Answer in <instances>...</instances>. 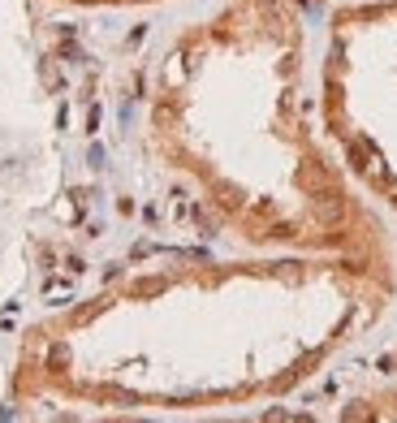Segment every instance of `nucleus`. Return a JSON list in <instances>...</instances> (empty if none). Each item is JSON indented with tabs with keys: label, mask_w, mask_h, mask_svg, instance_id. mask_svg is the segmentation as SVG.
Returning <instances> with one entry per match:
<instances>
[{
	"label": "nucleus",
	"mask_w": 397,
	"mask_h": 423,
	"mask_svg": "<svg viewBox=\"0 0 397 423\" xmlns=\"http://www.w3.org/2000/svg\"><path fill=\"white\" fill-rule=\"evenodd\" d=\"M143 143L242 251L397 264L384 216L311 121L298 0H220L182 27L147 78Z\"/></svg>",
	"instance_id": "2"
},
{
	"label": "nucleus",
	"mask_w": 397,
	"mask_h": 423,
	"mask_svg": "<svg viewBox=\"0 0 397 423\" xmlns=\"http://www.w3.org/2000/svg\"><path fill=\"white\" fill-rule=\"evenodd\" d=\"M397 264L359 255L130 268L22 333L27 415H216L281 402L389 315Z\"/></svg>",
	"instance_id": "1"
},
{
	"label": "nucleus",
	"mask_w": 397,
	"mask_h": 423,
	"mask_svg": "<svg viewBox=\"0 0 397 423\" xmlns=\"http://www.w3.org/2000/svg\"><path fill=\"white\" fill-rule=\"evenodd\" d=\"M69 9H147V5H168V0H52Z\"/></svg>",
	"instance_id": "4"
},
{
	"label": "nucleus",
	"mask_w": 397,
	"mask_h": 423,
	"mask_svg": "<svg viewBox=\"0 0 397 423\" xmlns=\"http://www.w3.org/2000/svg\"><path fill=\"white\" fill-rule=\"evenodd\" d=\"M389 367H393V376H397V345H393V354H389Z\"/></svg>",
	"instance_id": "5"
},
{
	"label": "nucleus",
	"mask_w": 397,
	"mask_h": 423,
	"mask_svg": "<svg viewBox=\"0 0 397 423\" xmlns=\"http://www.w3.org/2000/svg\"><path fill=\"white\" fill-rule=\"evenodd\" d=\"M341 5H345V0H341Z\"/></svg>",
	"instance_id": "6"
},
{
	"label": "nucleus",
	"mask_w": 397,
	"mask_h": 423,
	"mask_svg": "<svg viewBox=\"0 0 397 423\" xmlns=\"http://www.w3.org/2000/svg\"><path fill=\"white\" fill-rule=\"evenodd\" d=\"M315 113L350 182L397 216V0L333 9Z\"/></svg>",
	"instance_id": "3"
}]
</instances>
